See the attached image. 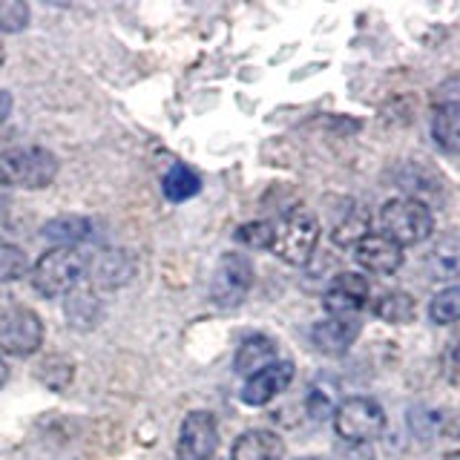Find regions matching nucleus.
<instances>
[{
    "label": "nucleus",
    "mask_w": 460,
    "mask_h": 460,
    "mask_svg": "<svg viewBox=\"0 0 460 460\" xmlns=\"http://www.w3.org/2000/svg\"><path fill=\"white\" fill-rule=\"evenodd\" d=\"M90 277V256L78 248H52L32 268V288L47 299L69 296Z\"/></svg>",
    "instance_id": "nucleus-1"
},
{
    "label": "nucleus",
    "mask_w": 460,
    "mask_h": 460,
    "mask_svg": "<svg viewBox=\"0 0 460 460\" xmlns=\"http://www.w3.org/2000/svg\"><path fill=\"white\" fill-rule=\"evenodd\" d=\"M320 242V222L305 208H294L282 216L279 225H273V242L270 251L288 265H308Z\"/></svg>",
    "instance_id": "nucleus-2"
},
{
    "label": "nucleus",
    "mask_w": 460,
    "mask_h": 460,
    "mask_svg": "<svg viewBox=\"0 0 460 460\" xmlns=\"http://www.w3.org/2000/svg\"><path fill=\"white\" fill-rule=\"evenodd\" d=\"M380 222H383V236L397 242L400 248L402 244L426 242L431 236V230H435L431 208L423 199H411V196L388 199L380 210Z\"/></svg>",
    "instance_id": "nucleus-3"
},
{
    "label": "nucleus",
    "mask_w": 460,
    "mask_h": 460,
    "mask_svg": "<svg viewBox=\"0 0 460 460\" xmlns=\"http://www.w3.org/2000/svg\"><path fill=\"white\" fill-rule=\"evenodd\" d=\"M43 342L40 316L23 302L0 294V351L12 357H29Z\"/></svg>",
    "instance_id": "nucleus-4"
},
{
    "label": "nucleus",
    "mask_w": 460,
    "mask_h": 460,
    "mask_svg": "<svg viewBox=\"0 0 460 460\" xmlns=\"http://www.w3.org/2000/svg\"><path fill=\"white\" fill-rule=\"evenodd\" d=\"M337 435L351 446H368L385 431V411L371 397H349L334 411Z\"/></svg>",
    "instance_id": "nucleus-5"
},
{
    "label": "nucleus",
    "mask_w": 460,
    "mask_h": 460,
    "mask_svg": "<svg viewBox=\"0 0 460 460\" xmlns=\"http://www.w3.org/2000/svg\"><path fill=\"white\" fill-rule=\"evenodd\" d=\"M0 170L9 179V184L23 187V190H43L58 176V158L55 153L43 147H18L0 155Z\"/></svg>",
    "instance_id": "nucleus-6"
},
{
    "label": "nucleus",
    "mask_w": 460,
    "mask_h": 460,
    "mask_svg": "<svg viewBox=\"0 0 460 460\" xmlns=\"http://www.w3.org/2000/svg\"><path fill=\"white\" fill-rule=\"evenodd\" d=\"M253 285V262L244 253H225L210 279V299L219 308H239Z\"/></svg>",
    "instance_id": "nucleus-7"
},
{
    "label": "nucleus",
    "mask_w": 460,
    "mask_h": 460,
    "mask_svg": "<svg viewBox=\"0 0 460 460\" xmlns=\"http://www.w3.org/2000/svg\"><path fill=\"white\" fill-rule=\"evenodd\" d=\"M219 446V426L210 411H190L181 420L176 460H210Z\"/></svg>",
    "instance_id": "nucleus-8"
},
{
    "label": "nucleus",
    "mask_w": 460,
    "mask_h": 460,
    "mask_svg": "<svg viewBox=\"0 0 460 460\" xmlns=\"http://www.w3.org/2000/svg\"><path fill=\"white\" fill-rule=\"evenodd\" d=\"M368 296H371L368 279L354 270H342L325 288L323 305L331 316H354L357 311H363L368 305Z\"/></svg>",
    "instance_id": "nucleus-9"
},
{
    "label": "nucleus",
    "mask_w": 460,
    "mask_h": 460,
    "mask_svg": "<svg viewBox=\"0 0 460 460\" xmlns=\"http://www.w3.org/2000/svg\"><path fill=\"white\" fill-rule=\"evenodd\" d=\"M294 380V363L291 359H277L268 368L256 371L253 377L244 380L242 385V402L248 406H268L273 397H279Z\"/></svg>",
    "instance_id": "nucleus-10"
},
{
    "label": "nucleus",
    "mask_w": 460,
    "mask_h": 460,
    "mask_svg": "<svg viewBox=\"0 0 460 460\" xmlns=\"http://www.w3.org/2000/svg\"><path fill=\"white\" fill-rule=\"evenodd\" d=\"M359 331H363V325H359L357 316H328V320L311 328V342L320 354L340 357L357 342Z\"/></svg>",
    "instance_id": "nucleus-11"
},
{
    "label": "nucleus",
    "mask_w": 460,
    "mask_h": 460,
    "mask_svg": "<svg viewBox=\"0 0 460 460\" xmlns=\"http://www.w3.org/2000/svg\"><path fill=\"white\" fill-rule=\"evenodd\" d=\"M354 259L363 270L388 277L402 265V248L383 234H368L363 242L354 244Z\"/></svg>",
    "instance_id": "nucleus-12"
},
{
    "label": "nucleus",
    "mask_w": 460,
    "mask_h": 460,
    "mask_svg": "<svg viewBox=\"0 0 460 460\" xmlns=\"http://www.w3.org/2000/svg\"><path fill=\"white\" fill-rule=\"evenodd\" d=\"M282 457H285V443L279 435H273L268 429L242 431L234 449H230V460H282Z\"/></svg>",
    "instance_id": "nucleus-13"
},
{
    "label": "nucleus",
    "mask_w": 460,
    "mask_h": 460,
    "mask_svg": "<svg viewBox=\"0 0 460 460\" xmlns=\"http://www.w3.org/2000/svg\"><path fill=\"white\" fill-rule=\"evenodd\" d=\"M426 265H429V273L435 282L460 279V236L457 234L440 236L435 242V248L429 251Z\"/></svg>",
    "instance_id": "nucleus-14"
},
{
    "label": "nucleus",
    "mask_w": 460,
    "mask_h": 460,
    "mask_svg": "<svg viewBox=\"0 0 460 460\" xmlns=\"http://www.w3.org/2000/svg\"><path fill=\"white\" fill-rule=\"evenodd\" d=\"M270 363H277V342L265 334H253L239 345L234 368L244 374V377H253L256 371L268 368Z\"/></svg>",
    "instance_id": "nucleus-15"
},
{
    "label": "nucleus",
    "mask_w": 460,
    "mask_h": 460,
    "mask_svg": "<svg viewBox=\"0 0 460 460\" xmlns=\"http://www.w3.org/2000/svg\"><path fill=\"white\" fill-rule=\"evenodd\" d=\"M43 236L49 242H58V248H78L81 242L93 236V222L84 219V216L64 213L43 225Z\"/></svg>",
    "instance_id": "nucleus-16"
},
{
    "label": "nucleus",
    "mask_w": 460,
    "mask_h": 460,
    "mask_svg": "<svg viewBox=\"0 0 460 460\" xmlns=\"http://www.w3.org/2000/svg\"><path fill=\"white\" fill-rule=\"evenodd\" d=\"M64 311H66L69 325H72V328H78V331H84V328H95L98 320H101V314H104L98 294H93L90 288H84V285L75 288V291H72V294L66 296Z\"/></svg>",
    "instance_id": "nucleus-17"
},
{
    "label": "nucleus",
    "mask_w": 460,
    "mask_h": 460,
    "mask_svg": "<svg viewBox=\"0 0 460 460\" xmlns=\"http://www.w3.org/2000/svg\"><path fill=\"white\" fill-rule=\"evenodd\" d=\"M431 138L446 153L460 155V104H438L431 115Z\"/></svg>",
    "instance_id": "nucleus-18"
},
{
    "label": "nucleus",
    "mask_w": 460,
    "mask_h": 460,
    "mask_svg": "<svg viewBox=\"0 0 460 460\" xmlns=\"http://www.w3.org/2000/svg\"><path fill=\"white\" fill-rule=\"evenodd\" d=\"M90 273L101 288H121L133 277V265H129L124 251H107L95 262H90Z\"/></svg>",
    "instance_id": "nucleus-19"
},
{
    "label": "nucleus",
    "mask_w": 460,
    "mask_h": 460,
    "mask_svg": "<svg viewBox=\"0 0 460 460\" xmlns=\"http://www.w3.org/2000/svg\"><path fill=\"white\" fill-rule=\"evenodd\" d=\"M374 316L388 325H409L417 316V302L406 291H385L374 302Z\"/></svg>",
    "instance_id": "nucleus-20"
},
{
    "label": "nucleus",
    "mask_w": 460,
    "mask_h": 460,
    "mask_svg": "<svg viewBox=\"0 0 460 460\" xmlns=\"http://www.w3.org/2000/svg\"><path fill=\"white\" fill-rule=\"evenodd\" d=\"M368 230H371L368 210L351 205V208H345L342 219L331 230V239H334V244H340V248H354L357 242H363L368 236Z\"/></svg>",
    "instance_id": "nucleus-21"
},
{
    "label": "nucleus",
    "mask_w": 460,
    "mask_h": 460,
    "mask_svg": "<svg viewBox=\"0 0 460 460\" xmlns=\"http://www.w3.org/2000/svg\"><path fill=\"white\" fill-rule=\"evenodd\" d=\"M164 187V196L167 201H187V199H193L199 190H201V179H199V172L193 167H187V164H172L167 170V176L162 181Z\"/></svg>",
    "instance_id": "nucleus-22"
},
{
    "label": "nucleus",
    "mask_w": 460,
    "mask_h": 460,
    "mask_svg": "<svg viewBox=\"0 0 460 460\" xmlns=\"http://www.w3.org/2000/svg\"><path fill=\"white\" fill-rule=\"evenodd\" d=\"M429 316H431V323H438V325L460 323V285L446 288V291H440L435 299H431Z\"/></svg>",
    "instance_id": "nucleus-23"
},
{
    "label": "nucleus",
    "mask_w": 460,
    "mask_h": 460,
    "mask_svg": "<svg viewBox=\"0 0 460 460\" xmlns=\"http://www.w3.org/2000/svg\"><path fill=\"white\" fill-rule=\"evenodd\" d=\"M26 270H29V259L18 244L0 242V282L21 279V277H26Z\"/></svg>",
    "instance_id": "nucleus-24"
},
{
    "label": "nucleus",
    "mask_w": 460,
    "mask_h": 460,
    "mask_svg": "<svg viewBox=\"0 0 460 460\" xmlns=\"http://www.w3.org/2000/svg\"><path fill=\"white\" fill-rule=\"evenodd\" d=\"M29 23V6L23 0H0V32L14 35L23 32Z\"/></svg>",
    "instance_id": "nucleus-25"
},
{
    "label": "nucleus",
    "mask_w": 460,
    "mask_h": 460,
    "mask_svg": "<svg viewBox=\"0 0 460 460\" xmlns=\"http://www.w3.org/2000/svg\"><path fill=\"white\" fill-rule=\"evenodd\" d=\"M234 239L242 242L244 248L265 251V248H270V242H273V225L270 222H248V225H242L236 230Z\"/></svg>",
    "instance_id": "nucleus-26"
},
{
    "label": "nucleus",
    "mask_w": 460,
    "mask_h": 460,
    "mask_svg": "<svg viewBox=\"0 0 460 460\" xmlns=\"http://www.w3.org/2000/svg\"><path fill=\"white\" fill-rule=\"evenodd\" d=\"M305 406H308L311 420H316V423H323L325 417H331V414L337 411L334 394H331V388H325L323 383H314V385H311V392H308Z\"/></svg>",
    "instance_id": "nucleus-27"
},
{
    "label": "nucleus",
    "mask_w": 460,
    "mask_h": 460,
    "mask_svg": "<svg viewBox=\"0 0 460 460\" xmlns=\"http://www.w3.org/2000/svg\"><path fill=\"white\" fill-rule=\"evenodd\" d=\"M443 377L452 385H460V331H455L443 349Z\"/></svg>",
    "instance_id": "nucleus-28"
},
{
    "label": "nucleus",
    "mask_w": 460,
    "mask_h": 460,
    "mask_svg": "<svg viewBox=\"0 0 460 460\" xmlns=\"http://www.w3.org/2000/svg\"><path fill=\"white\" fill-rule=\"evenodd\" d=\"M9 112H12V95L6 90H0V124L9 119Z\"/></svg>",
    "instance_id": "nucleus-29"
},
{
    "label": "nucleus",
    "mask_w": 460,
    "mask_h": 460,
    "mask_svg": "<svg viewBox=\"0 0 460 460\" xmlns=\"http://www.w3.org/2000/svg\"><path fill=\"white\" fill-rule=\"evenodd\" d=\"M9 190H12V184H9V179L4 176V170H0V205L9 199Z\"/></svg>",
    "instance_id": "nucleus-30"
},
{
    "label": "nucleus",
    "mask_w": 460,
    "mask_h": 460,
    "mask_svg": "<svg viewBox=\"0 0 460 460\" xmlns=\"http://www.w3.org/2000/svg\"><path fill=\"white\" fill-rule=\"evenodd\" d=\"M6 380H9V366H6V359L0 357V388H4Z\"/></svg>",
    "instance_id": "nucleus-31"
},
{
    "label": "nucleus",
    "mask_w": 460,
    "mask_h": 460,
    "mask_svg": "<svg viewBox=\"0 0 460 460\" xmlns=\"http://www.w3.org/2000/svg\"><path fill=\"white\" fill-rule=\"evenodd\" d=\"M443 460H460V449H457V452H449V455H443Z\"/></svg>",
    "instance_id": "nucleus-32"
},
{
    "label": "nucleus",
    "mask_w": 460,
    "mask_h": 460,
    "mask_svg": "<svg viewBox=\"0 0 460 460\" xmlns=\"http://www.w3.org/2000/svg\"><path fill=\"white\" fill-rule=\"evenodd\" d=\"M4 61H6V52H4V47H0V66H4Z\"/></svg>",
    "instance_id": "nucleus-33"
},
{
    "label": "nucleus",
    "mask_w": 460,
    "mask_h": 460,
    "mask_svg": "<svg viewBox=\"0 0 460 460\" xmlns=\"http://www.w3.org/2000/svg\"><path fill=\"white\" fill-rule=\"evenodd\" d=\"M296 460H323V457H296Z\"/></svg>",
    "instance_id": "nucleus-34"
}]
</instances>
